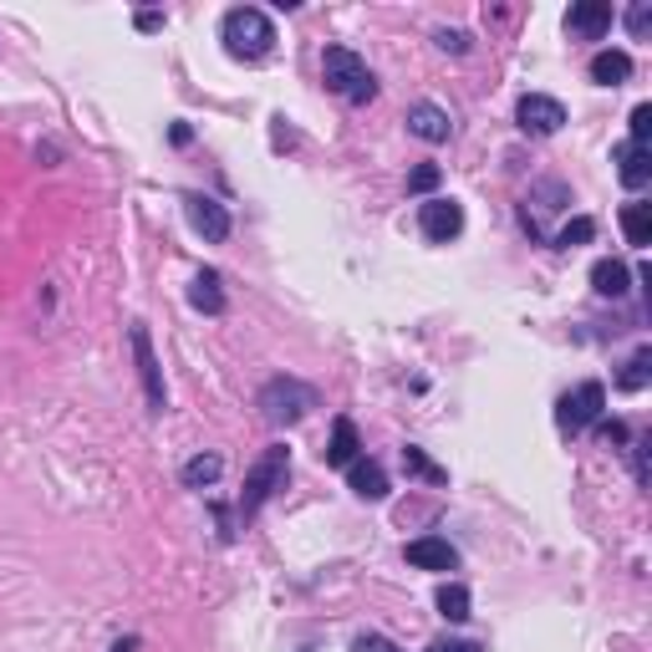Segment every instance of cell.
I'll list each match as a JSON object with an SVG mask.
<instances>
[{"label":"cell","instance_id":"1f68e13d","mask_svg":"<svg viewBox=\"0 0 652 652\" xmlns=\"http://www.w3.org/2000/svg\"><path fill=\"white\" fill-rule=\"evenodd\" d=\"M113 652H133V642H118V648H113Z\"/></svg>","mask_w":652,"mask_h":652},{"label":"cell","instance_id":"8fae6325","mask_svg":"<svg viewBox=\"0 0 652 652\" xmlns=\"http://www.w3.org/2000/svg\"><path fill=\"white\" fill-rule=\"evenodd\" d=\"M566 26L577 31V36H586V42H596V36L612 31V5L607 0H577V5L566 11Z\"/></svg>","mask_w":652,"mask_h":652},{"label":"cell","instance_id":"d4e9b609","mask_svg":"<svg viewBox=\"0 0 652 652\" xmlns=\"http://www.w3.org/2000/svg\"><path fill=\"white\" fill-rule=\"evenodd\" d=\"M408 189H414V194H429V189H439V168H433V163H423V168H414V174H408Z\"/></svg>","mask_w":652,"mask_h":652},{"label":"cell","instance_id":"9c48e42d","mask_svg":"<svg viewBox=\"0 0 652 652\" xmlns=\"http://www.w3.org/2000/svg\"><path fill=\"white\" fill-rule=\"evenodd\" d=\"M133 357H138V377H143V398H149L153 414H163V372H159V357H153V341H149V326L138 322L133 331Z\"/></svg>","mask_w":652,"mask_h":652},{"label":"cell","instance_id":"30bf717a","mask_svg":"<svg viewBox=\"0 0 652 652\" xmlns=\"http://www.w3.org/2000/svg\"><path fill=\"white\" fill-rule=\"evenodd\" d=\"M408 566H418V571H454L459 550L449 540H439V535H418V540H408Z\"/></svg>","mask_w":652,"mask_h":652},{"label":"cell","instance_id":"5b68a950","mask_svg":"<svg viewBox=\"0 0 652 652\" xmlns=\"http://www.w3.org/2000/svg\"><path fill=\"white\" fill-rule=\"evenodd\" d=\"M602 408H607V387H602V383H581V387H571V393L556 403V423H561L566 433H581V429H592L596 418H602Z\"/></svg>","mask_w":652,"mask_h":652},{"label":"cell","instance_id":"83f0119b","mask_svg":"<svg viewBox=\"0 0 652 652\" xmlns=\"http://www.w3.org/2000/svg\"><path fill=\"white\" fill-rule=\"evenodd\" d=\"M627 26H632V36H648V26H652V5H648V0H638V5H632Z\"/></svg>","mask_w":652,"mask_h":652},{"label":"cell","instance_id":"277c9868","mask_svg":"<svg viewBox=\"0 0 652 652\" xmlns=\"http://www.w3.org/2000/svg\"><path fill=\"white\" fill-rule=\"evenodd\" d=\"M286 475H291V449H266L260 459L251 464V475H245V494H240V515H255L260 504L276 494V489L286 485Z\"/></svg>","mask_w":652,"mask_h":652},{"label":"cell","instance_id":"9a60e30c","mask_svg":"<svg viewBox=\"0 0 652 652\" xmlns=\"http://www.w3.org/2000/svg\"><path fill=\"white\" fill-rule=\"evenodd\" d=\"M612 163H617V174H622L627 189H642L652 178V159L642 143H617V153H612Z\"/></svg>","mask_w":652,"mask_h":652},{"label":"cell","instance_id":"6da1fadb","mask_svg":"<svg viewBox=\"0 0 652 652\" xmlns=\"http://www.w3.org/2000/svg\"><path fill=\"white\" fill-rule=\"evenodd\" d=\"M220 42L235 61H260L270 46H276V26H270L266 11L235 5V11H224V21H220Z\"/></svg>","mask_w":652,"mask_h":652},{"label":"cell","instance_id":"7c38bea8","mask_svg":"<svg viewBox=\"0 0 652 652\" xmlns=\"http://www.w3.org/2000/svg\"><path fill=\"white\" fill-rule=\"evenodd\" d=\"M408 133L423 138V143H449L454 123H449V113L439 103H418L414 113H408Z\"/></svg>","mask_w":652,"mask_h":652},{"label":"cell","instance_id":"e0dca14e","mask_svg":"<svg viewBox=\"0 0 652 652\" xmlns=\"http://www.w3.org/2000/svg\"><path fill=\"white\" fill-rule=\"evenodd\" d=\"M627 77H632V57H627V51H596L592 57V82H602V88H622Z\"/></svg>","mask_w":652,"mask_h":652},{"label":"cell","instance_id":"5bb4252c","mask_svg":"<svg viewBox=\"0 0 652 652\" xmlns=\"http://www.w3.org/2000/svg\"><path fill=\"white\" fill-rule=\"evenodd\" d=\"M352 459H362L357 423H352V418H337V423H331V444H326V464H331V469H347Z\"/></svg>","mask_w":652,"mask_h":652},{"label":"cell","instance_id":"4316f807","mask_svg":"<svg viewBox=\"0 0 652 652\" xmlns=\"http://www.w3.org/2000/svg\"><path fill=\"white\" fill-rule=\"evenodd\" d=\"M592 429H596V439H602V444H627V429L617 423V418H612V423H607V418H596Z\"/></svg>","mask_w":652,"mask_h":652},{"label":"cell","instance_id":"cb8c5ba5","mask_svg":"<svg viewBox=\"0 0 652 652\" xmlns=\"http://www.w3.org/2000/svg\"><path fill=\"white\" fill-rule=\"evenodd\" d=\"M592 235H596V220H586V214H581V220H571L561 235H556V245H561V251H577V245H586Z\"/></svg>","mask_w":652,"mask_h":652},{"label":"cell","instance_id":"4fadbf2b","mask_svg":"<svg viewBox=\"0 0 652 652\" xmlns=\"http://www.w3.org/2000/svg\"><path fill=\"white\" fill-rule=\"evenodd\" d=\"M347 485L357 500H387V475L377 459H352L347 464Z\"/></svg>","mask_w":652,"mask_h":652},{"label":"cell","instance_id":"4dcf8cb0","mask_svg":"<svg viewBox=\"0 0 652 652\" xmlns=\"http://www.w3.org/2000/svg\"><path fill=\"white\" fill-rule=\"evenodd\" d=\"M429 652H479V642H459V638H444V642H433Z\"/></svg>","mask_w":652,"mask_h":652},{"label":"cell","instance_id":"f1b7e54d","mask_svg":"<svg viewBox=\"0 0 652 652\" xmlns=\"http://www.w3.org/2000/svg\"><path fill=\"white\" fill-rule=\"evenodd\" d=\"M648 128H652V107L648 103L632 107V138H627V143H642V138H648Z\"/></svg>","mask_w":652,"mask_h":652},{"label":"cell","instance_id":"ffe728a7","mask_svg":"<svg viewBox=\"0 0 652 652\" xmlns=\"http://www.w3.org/2000/svg\"><path fill=\"white\" fill-rule=\"evenodd\" d=\"M433 602H439V612H444L449 622H464V617H469V586H459V581H444Z\"/></svg>","mask_w":652,"mask_h":652},{"label":"cell","instance_id":"52a82bcc","mask_svg":"<svg viewBox=\"0 0 652 652\" xmlns=\"http://www.w3.org/2000/svg\"><path fill=\"white\" fill-rule=\"evenodd\" d=\"M184 209H189L194 235H205L209 245L230 240V209H224L220 199H209V194H189V199H184Z\"/></svg>","mask_w":652,"mask_h":652},{"label":"cell","instance_id":"7a4b0ae2","mask_svg":"<svg viewBox=\"0 0 652 652\" xmlns=\"http://www.w3.org/2000/svg\"><path fill=\"white\" fill-rule=\"evenodd\" d=\"M322 77H326V88L337 92L341 103H372V92H377V82H372V72H368V61L357 57V51H347V46H326Z\"/></svg>","mask_w":652,"mask_h":652},{"label":"cell","instance_id":"44dd1931","mask_svg":"<svg viewBox=\"0 0 652 652\" xmlns=\"http://www.w3.org/2000/svg\"><path fill=\"white\" fill-rule=\"evenodd\" d=\"M403 469H408L414 479H429V485H449V469H439V464H433L423 449H414V444L403 449Z\"/></svg>","mask_w":652,"mask_h":652},{"label":"cell","instance_id":"ac0fdd59","mask_svg":"<svg viewBox=\"0 0 652 652\" xmlns=\"http://www.w3.org/2000/svg\"><path fill=\"white\" fill-rule=\"evenodd\" d=\"M189 301H194V312H209V316H220V312H224V291H220V276H214V270H205V276H194V291H189Z\"/></svg>","mask_w":652,"mask_h":652},{"label":"cell","instance_id":"ba28073f","mask_svg":"<svg viewBox=\"0 0 652 652\" xmlns=\"http://www.w3.org/2000/svg\"><path fill=\"white\" fill-rule=\"evenodd\" d=\"M418 230L429 240H439V245H449V240L464 230V209L454 205V199H423V205H418Z\"/></svg>","mask_w":652,"mask_h":652},{"label":"cell","instance_id":"8992f818","mask_svg":"<svg viewBox=\"0 0 652 652\" xmlns=\"http://www.w3.org/2000/svg\"><path fill=\"white\" fill-rule=\"evenodd\" d=\"M515 123H520V133L550 138V133H561L566 107L556 103V97H546V92H525V97H520V107H515Z\"/></svg>","mask_w":652,"mask_h":652},{"label":"cell","instance_id":"2e32d148","mask_svg":"<svg viewBox=\"0 0 652 652\" xmlns=\"http://www.w3.org/2000/svg\"><path fill=\"white\" fill-rule=\"evenodd\" d=\"M592 286H596V296H627L632 291V270H627V260H596L592 266Z\"/></svg>","mask_w":652,"mask_h":652},{"label":"cell","instance_id":"d6986e66","mask_svg":"<svg viewBox=\"0 0 652 652\" xmlns=\"http://www.w3.org/2000/svg\"><path fill=\"white\" fill-rule=\"evenodd\" d=\"M622 235H627V245H648L652 240V205H627L622 209Z\"/></svg>","mask_w":652,"mask_h":652},{"label":"cell","instance_id":"f546056e","mask_svg":"<svg viewBox=\"0 0 652 652\" xmlns=\"http://www.w3.org/2000/svg\"><path fill=\"white\" fill-rule=\"evenodd\" d=\"M439 46L444 51H469V36L464 31H439Z\"/></svg>","mask_w":652,"mask_h":652},{"label":"cell","instance_id":"3957f363","mask_svg":"<svg viewBox=\"0 0 652 652\" xmlns=\"http://www.w3.org/2000/svg\"><path fill=\"white\" fill-rule=\"evenodd\" d=\"M312 408H316V393L301 383V377H270V383L260 387V414H266V423H276V429L301 423Z\"/></svg>","mask_w":652,"mask_h":652},{"label":"cell","instance_id":"7402d4cb","mask_svg":"<svg viewBox=\"0 0 652 652\" xmlns=\"http://www.w3.org/2000/svg\"><path fill=\"white\" fill-rule=\"evenodd\" d=\"M220 469H224L220 454H199V459L184 464V485H189V489H205V485H214V479H220Z\"/></svg>","mask_w":652,"mask_h":652},{"label":"cell","instance_id":"484cf974","mask_svg":"<svg viewBox=\"0 0 652 652\" xmlns=\"http://www.w3.org/2000/svg\"><path fill=\"white\" fill-rule=\"evenodd\" d=\"M352 652H403V648H398V642H393V638H383V632H362Z\"/></svg>","mask_w":652,"mask_h":652},{"label":"cell","instance_id":"603a6c76","mask_svg":"<svg viewBox=\"0 0 652 652\" xmlns=\"http://www.w3.org/2000/svg\"><path fill=\"white\" fill-rule=\"evenodd\" d=\"M648 368H652V347H638V352H632V362H627V372L617 377V387H622V393H638V387H648Z\"/></svg>","mask_w":652,"mask_h":652}]
</instances>
